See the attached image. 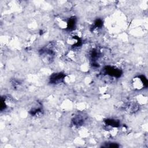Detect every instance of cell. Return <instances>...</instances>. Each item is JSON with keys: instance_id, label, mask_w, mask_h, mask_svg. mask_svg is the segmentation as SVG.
<instances>
[{"instance_id": "6da1fadb", "label": "cell", "mask_w": 148, "mask_h": 148, "mask_svg": "<svg viewBox=\"0 0 148 148\" xmlns=\"http://www.w3.org/2000/svg\"><path fill=\"white\" fill-rule=\"evenodd\" d=\"M105 71L107 74L114 77H120L121 75V71L119 69L114 68L110 66H107L105 68Z\"/></svg>"}, {"instance_id": "7a4b0ae2", "label": "cell", "mask_w": 148, "mask_h": 148, "mask_svg": "<svg viewBox=\"0 0 148 148\" xmlns=\"http://www.w3.org/2000/svg\"><path fill=\"white\" fill-rule=\"evenodd\" d=\"M64 75L61 73H55L50 78V80L53 83H59L61 82L64 79Z\"/></svg>"}]
</instances>
